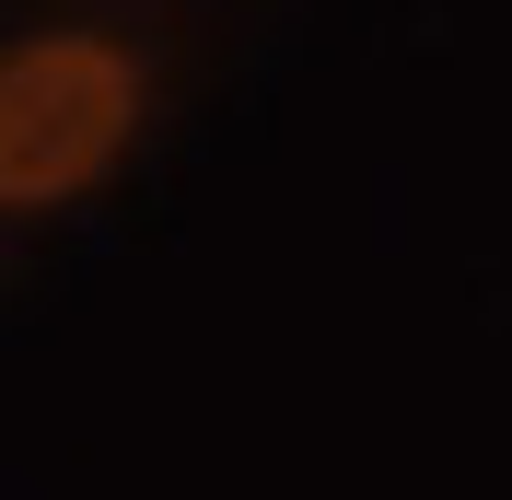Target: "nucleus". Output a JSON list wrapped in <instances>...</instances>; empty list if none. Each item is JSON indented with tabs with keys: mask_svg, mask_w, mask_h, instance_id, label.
Listing matches in <instances>:
<instances>
[{
	"mask_svg": "<svg viewBox=\"0 0 512 500\" xmlns=\"http://www.w3.org/2000/svg\"><path fill=\"white\" fill-rule=\"evenodd\" d=\"M140 105H152L140 47H117L94 24L12 35V59H0V210L35 221V210H70L82 187H105L117 152L140 140Z\"/></svg>",
	"mask_w": 512,
	"mask_h": 500,
	"instance_id": "f257e3e1",
	"label": "nucleus"
}]
</instances>
